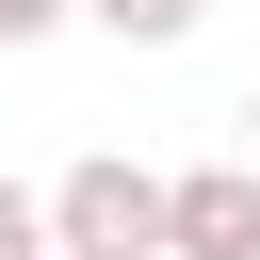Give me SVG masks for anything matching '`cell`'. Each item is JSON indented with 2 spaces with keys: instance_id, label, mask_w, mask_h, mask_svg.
<instances>
[{
  "instance_id": "1",
  "label": "cell",
  "mask_w": 260,
  "mask_h": 260,
  "mask_svg": "<svg viewBox=\"0 0 260 260\" xmlns=\"http://www.w3.org/2000/svg\"><path fill=\"white\" fill-rule=\"evenodd\" d=\"M162 195H179V179H146V162L98 146V162L49 179V244H65V260H162Z\"/></svg>"
},
{
  "instance_id": "2",
  "label": "cell",
  "mask_w": 260,
  "mask_h": 260,
  "mask_svg": "<svg viewBox=\"0 0 260 260\" xmlns=\"http://www.w3.org/2000/svg\"><path fill=\"white\" fill-rule=\"evenodd\" d=\"M162 260H260V162H195L162 195Z\"/></svg>"
},
{
  "instance_id": "3",
  "label": "cell",
  "mask_w": 260,
  "mask_h": 260,
  "mask_svg": "<svg viewBox=\"0 0 260 260\" xmlns=\"http://www.w3.org/2000/svg\"><path fill=\"white\" fill-rule=\"evenodd\" d=\"M81 16H98V32H114V49H179V32H195V16H211V0H81Z\"/></svg>"
},
{
  "instance_id": "4",
  "label": "cell",
  "mask_w": 260,
  "mask_h": 260,
  "mask_svg": "<svg viewBox=\"0 0 260 260\" xmlns=\"http://www.w3.org/2000/svg\"><path fill=\"white\" fill-rule=\"evenodd\" d=\"M0 260H49V195L32 179H0Z\"/></svg>"
},
{
  "instance_id": "5",
  "label": "cell",
  "mask_w": 260,
  "mask_h": 260,
  "mask_svg": "<svg viewBox=\"0 0 260 260\" xmlns=\"http://www.w3.org/2000/svg\"><path fill=\"white\" fill-rule=\"evenodd\" d=\"M81 0H0V49H32V32H65Z\"/></svg>"
},
{
  "instance_id": "6",
  "label": "cell",
  "mask_w": 260,
  "mask_h": 260,
  "mask_svg": "<svg viewBox=\"0 0 260 260\" xmlns=\"http://www.w3.org/2000/svg\"><path fill=\"white\" fill-rule=\"evenodd\" d=\"M244 162H260V98H244Z\"/></svg>"
},
{
  "instance_id": "7",
  "label": "cell",
  "mask_w": 260,
  "mask_h": 260,
  "mask_svg": "<svg viewBox=\"0 0 260 260\" xmlns=\"http://www.w3.org/2000/svg\"><path fill=\"white\" fill-rule=\"evenodd\" d=\"M49 260H65V244H49Z\"/></svg>"
}]
</instances>
